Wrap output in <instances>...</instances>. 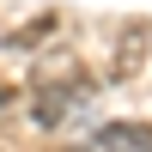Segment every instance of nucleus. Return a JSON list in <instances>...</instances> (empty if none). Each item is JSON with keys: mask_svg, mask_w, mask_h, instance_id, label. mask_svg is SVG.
Returning <instances> with one entry per match:
<instances>
[{"mask_svg": "<svg viewBox=\"0 0 152 152\" xmlns=\"http://www.w3.org/2000/svg\"><path fill=\"white\" fill-rule=\"evenodd\" d=\"M85 104H91V85H85V79H67V85H43L37 104H31V116L43 122V128H61V122H73Z\"/></svg>", "mask_w": 152, "mask_h": 152, "instance_id": "f257e3e1", "label": "nucleus"}, {"mask_svg": "<svg viewBox=\"0 0 152 152\" xmlns=\"http://www.w3.org/2000/svg\"><path fill=\"white\" fill-rule=\"evenodd\" d=\"M85 152H152V128L146 122H116V128H104Z\"/></svg>", "mask_w": 152, "mask_h": 152, "instance_id": "f03ea898", "label": "nucleus"}]
</instances>
